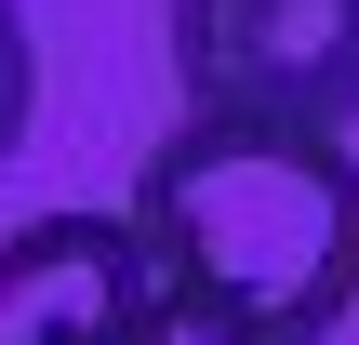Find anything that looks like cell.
<instances>
[{
	"mask_svg": "<svg viewBox=\"0 0 359 345\" xmlns=\"http://www.w3.org/2000/svg\"><path fill=\"white\" fill-rule=\"evenodd\" d=\"M27 106H40V66H27V13L0 0V146H27Z\"/></svg>",
	"mask_w": 359,
	"mask_h": 345,
	"instance_id": "5b68a950",
	"label": "cell"
},
{
	"mask_svg": "<svg viewBox=\"0 0 359 345\" xmlns=\"http://www.w3.org/2000/svg\"><path fill=\"white\" fill-rule=\"evenodd\" d=\"M133 266L187 279L266 345H320L359 306V146L293 120H187L133 173Z\"/></svg>",
	"mask_w": 359,
	"mask_h": 345,
	"instance_id": "6da1fadb",
	"label": "cell"
},
{
	"mask_svg": "<svg viewBox=\"0 0 359 345\" xmlns=\"http://www.w3.org/2000/svg\"><path fill=\"white\" fill-rule=\"evenodd\" d=\"M133 345H266V332H240V319L200 306L187 279H147V266H133Z\"/></svg>",
	"mask_w": 359,
	"mask_h": 345,
	"instance_id": "277c9868",
	"label": "cell"
},
{
	"mask_svg": "<svg viewBox=\"0 0 359 345\" xmlns=\"http://www.w3.org/2000/svg\"><path fill=\"white\" fill-rule=\"evenodd\" d=\"M0 345H133V226L27 213L0 239Z\"/></svg>",
	"mask_w": 359,
	"mask_h": 345,
	"instance_id": "3957f363",
	"label": "cell"
},
{
	"mask_svg": "<svg viewBox=\"0 0 359 345\" xmlns=\"http://www.w3.org/2000/svg\"><path fill=\"white\" fill-rule=\"evenodd\" d=\"M160 40L187 120H359V0H160Z\"/></svg>",
	"mask_w": 359,
	"mask_h": 345,
	"instance_id": "7a4b0ae2",
	"label": "cell"
}]
</instances>
